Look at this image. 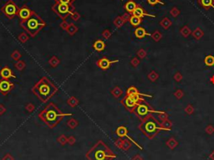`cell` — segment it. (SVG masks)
Instances as JSON below:
<instances>
[{
    "mask_svg": "<svg viewBox=\"0 0 214 160\" xmlns=\"http://www.w3.org/2000/svg\"><path fill=\"white\" fill-rule=\"evenodd\" d=\"M72 116L71 113H63L53 103L48 105L39 114V118L50 128H54L56 125L61 122L65 116Z\"/></svg>",
    "mask_w": 214,
    "mask_h": 160,
    "instance_id": "1",
    "label": "cell"
},
{
    "mask_svg": "<svg viewBox=\"0 0 214 160\" xmlns=\"http://www.w3.org/2000/svg\"><path fill=\"white\" fill-rule=\"evenodd\" d=\"M32 91L41 102H46L56 93L58 88L47 77H43L33 87Z\"/></svg>",
    "mask_w": 214,
    "mask_h": 160,
    "instance_id": "2",
    "label": "cell"
},
{
    "mask_svg": "<svg viewBox=\"0 0 214 160\" xmlns=\"http://www.w3.org/2000/svg\"><path fill=\"white\" fill-rule=\"evenodd\" d=\"M85 156L88 160H113L116 158L115 153L101 140L93 146Z\"/></svg>",
    "mask_w": 214,
    "mask_h": 160,
    "instance_id": "3",
    "label": "cell"
},
{
    "mask_svg": "<svg viewBox=\"0 0 214 160\" xmlns=\"http://www.w3.org/2000/svg\"><path fill=\"white\" fill-rule=\"evenodd\" d=\"M139 129L146 137L150 139L155 138L160 131H166V129L162 127V123L152 115H150L146 119L141 121Z\"/></svg>",
    "mask_w": 214,
    "mask_h": 160,
    "instance_id": "4",
    "label": "cell"
},
{
    "mask_svg": "<svg viewBox=\"0 0 214 160\" xmlns=\"http://www.w3.org/2000/svg\"><path fill=\"white\" fill-rule=\"evenodd\" d=\"M22 24L25 29L33 36L35 35L43 26V23L35 15H32L30 19H26Z\"/></svg>",
    "mask_w": 214,
    "mask_h": 160,
    "instance_id": "5",
    "label": "cell"
},
{
    "mask_svg": "<svg viewBox=\"0 0 214 160\" xmlns=\"http://www.w3.org/2000/svg\"><path fill=\"white\" fill-rule=\"evenodd\" d=\"M136 116H138L139 119L140 121H143L144 119H146L147 116H149L150 115H151V113H157V114H160L162 113V112H157V111H155L153 110L150 105L147 104L145 102H140L137 104V106L136 107V108L133 112Z\"/></svg>",
    "mask_w": 214,
    "mask_h": 160,
    "instance_id": "6",
    "label": "cell"
},
{
    "mask_svg": "<svg viewBox=\"0 0 214 160\" xmlns=\"http://www.w3.org/2000/svg\"><path fill=\"white\" fill-rule=\"evenodd\" d=\"M121 102H122V104L124 105V107H126V109L130 111V112H134L136 107L138 104V102H136L131 96H127V95L124 97V99L122 100Z\"/></svg>",
    "mask_w": 214,
    "mask_h": 160,
    "instance_id": "7",
    "label": "cell"
},
{
    "mask_svg": "<svg viewBox=\"0 0 214 160\" xmlns=\"http://www.w3.org/2000/svg\"><path fill=\"white\" fill-rule=\"evenodd\" d=\"M116 135L119 136L120 138H124V137H126L127 138L131 143H133L135 145H136L140 149H142V148H141V146H140L133 138H131L129 135H128V130H127V128H126V127H124V126H120V127H119L118 128L116 129Z\"/></svg>",
    "mask_w": 214,
    "mask_h": 160,
    "instance_id": "8",
    "label": "cell"
},
{
    "mask_svg": "<svg viewBox=\"0 0 214 160\" xmlns=\"http://www.w3.org/2000/svg\"><path fill=\"white\" fill-rule=\"evenodd\" d=\"M14 85L8 80L3 79L2 80H0V91L3 95H6L8 92H9L14 88Z\"/></svg>",
    "mask_w": 214,
    "mask_h": 160,
    "instance_id": "9",
    "label": "cell"
},
{
    "mask_svg": "<svg viewBox=\"0 0 214 160\" xmlns=\"http://www.w3.org/2000/svg\"><path fill=\"white\" fill-rule=\"evenodd\" d=\"M17 10H18V8L16 7V5L14 4L13 3H8L3 8V11L4 12V14L8 17H13L14 15H16Z\"/></svg>",
    "mask_w": 214,
    "mask_h": 160,
    "instance_id": "10",
    "label": "cell"
},
{
    "mask_svg": "<svg viewBox=\"0 0 214 160\" xmlns=\"http://www.w3.org/2000/svg\"><path fill=\"white\" fill-rule=\"evenodd\" d=\"M118 60H110L109 59L107 58H102L100 60H99L97 61V66H99L100 69L102 70H107L110 68L111 64H114V63H116L118 62Z\"/></svg>",
    "mask_w": 214,
    "mask_h": 160,
    "instance_id": "11",
    "label": "cell"
},
{
    "mask_svg": "<svg viewBox=\"0 0 214 160\" xmlns=\"http://www.w3.org/2000/svg\"><path fill=\"white\" fill-rule=\"evenodd\" d=\"M0 75H1V77L3 79V80H8V79H9V78H16V76H15L13 74L12 72V71L7 67V66H5L4 68H3L2 70H1V71H0Z\"/></svg>",
    "mask_w": 214,
    "mask_h": 160,
    "instance_id": "12",
    "label": "cell"
},
{
    "mask_svg": "<svg viewBox=\"0 0 214 160\" xmlns=\"http://www.w3.org/2000/svg\"><path fill=\"white\" fill-rule=\"evenodd\" d=\"M116 144L120 148L123 149L124 151H127L131 148V143L130 142V140H122V139H119L116 141Z\"/></svg>",
    "mask_w": 214,
    "mask_h": 160,
    "instance_id": "13",
    "label": "cell"
},
{
    "mask_svg": "<svg viewBox=\"0 0 214 160\" xmlns=\"http://www.w3.org/2000/svg\"><path fill=\"white\" fill-rule=\"evenodd\" d=\"M19 17L22 19L26 20V19H30V17H31V11H30L29 8H21L19 10Z\"/></svg>",
    "mask_w": 214,
    "mask_h": 160,
    "instance_id": "14",
    "label": "cell"
},
{
    "mask_svg": "<svg viewBox=\"0 0 214 160\" xmlns=\"http://www.w3.org/2000/svg\"><path fill=\"white\" fill-rule=\"evenodd\" d=\"M133 15H135V16H137V17H139V18H142L143 16H149V17H154L155 18L156 16L155 15H150V14H147L144 10H143V8H141L140 7H136V8L135 9V11L132 13Z\"/></svg>",
    "mask_w": 214,
    "mask_h": 160,
    "instance_id": "15",
    "label": "cell"
},
{
    "mask_svg": "<svg viewBox=\"0 0 214 160\" xmlns=\"http://www.w3.org/2000/svg\"><path fill=\"white\" fill-rule=\"evenodd\" d=\"M135 35L138 39H143L144 37H146L147 35H150V34H148L147 32L145 30V29L139 27V28H137L135 30Z\"/></svg>",
    "mask_w": 214,
    "mask_h": 160,
    "instance_id": "16",
    "label": "cell"
},
{
    "mask_svg": "<svg viewBox=\"0 0 214 160\" xmlns=\"http://www.w3.org/2000/svg\"><path fill=\"white\" fill-rule=\"evenodd\" d=\"M58 13L61 15H65L67 13H69V5L65 3H59L57 7Z\"/></svg>",
    "mask_w": 214,
    "mask_h": 160,
    "instance_id": "17",
    "label": "cell"
},
{
    "mask_svg": "<svg viewBox=\"0 0 214 160\" xmlns=\"http://www.w3.org/2000/svg\"><path fill=\"white\" fill-rule=\"evenodd\" d=\"M93 47L94 49L97 51H102L105 50V44L104 43L102 40H97L96 41L94 44H93Z\"/></svg>",
    "mask_w": 214,
    "mask_h": 160,
    "instance_id": "18",
    "label": "cell"
},
{
    "mask_svg": "<svg viewBox=\"0 0 214 160\" xmlns=\"http://www.w3.org/2000/svg\"><path fill=\"white\" fill-rule=\"evenodd\" d=\"M136 3L135 2H133V1H129V2H127L126 4V11L127 12H129V13H133L134 11H135V9L136 8Z\"/></svg>",
    "mask_w": 214,
    "mask_h": 160,
    "instance_id": "19",
    "label": "cell"
},
{
    "mask_svg": "<svg viewBox=\"0 0 214 160\" xmlns=\"http://www.w3.org/2000/svg\"><path fill=\"white\" fill-rule=\"evenodd\" d=\"M167 146L170 148V149H174L175 148H177L178 145V142L174 138H171L167 140Z\"/></svg>",
    "mask_w": 214,
    "mask_h": 160,
    "instance_id": "20",
    "label": "cell"
},
{
    "mask_svg": "<svg viewBox=\"0 0 214 160\" xmlns=\"http://www.w3.org/2000/svg\"><path fill=\"white\" fill-rule=\"evenodd\" d=\"M130 23L131 24L133 25V26H138L141 23V19L137 17V16H135V15H132L131 18H130Z\"/></svg>",
    "mask_w": 214,
    "mask_h": 160,
    "instance_id": "21",
    "label": "cell"
},
{
    "mask_svg": "<svg viewBox=\"0 0 214 160\" xmlns=\"http://www.w3.org/2000/svg\"><path fill=\"white\" fill-rule=\"evenodd\" d=\"M214 0H200V3H201V5L204 8H209L212 7L214 8V4H213Z\"/></svg>",
    "mask_w": 214,
    "mask_h": 160,
    "instance_id": "22",
    "label": "cell"
},
{
    "mask_svg": "<svg viewBox=\"0 0 214 160\" xmlns=\"http://www.w3.org/2000/svg\"><path fill=\"white\" fill-rule=\"evenodd\" d=\"M205 65L207 66H214V56L213 55H207L204 60Z\"/></svg>",
    "mask_w": 214,
    "mask_h": 160,
    "instance_id": "23",
    "label": "cell"
},
{
    "mask_svg": "<svg viewBox=\"0 0 214 160\" xmlns=\"http://www.w3.org/2000/svg\"><path fill=\"white\" fill-rule=\"evenodd\" d=\"M140 92L138 91V90L135 87H131L128 88L127 91H126V95L127 96H134V95H137Z\"/></svg>",
    "mask_w": 214,
    "mask_h": 160,
    "instance_id": "24",
    "label": "cell"
},
{
    "mask_svg": "<svg viewBox=\"0 0 214 160\" xmlns=\"http://www.w3.org/2000/svg\"><path fill=\"white\" fill-rule=\"evenodd\" d=\"M171 126H172V123H171L168 119L166 120V121H163L162 123V127L166 129V131H170L171 129Z\"/></svg>",
    "mask_w": 214,
    "mask_h": 160,
    "instance_id": "25",
    "label": "cell"
},
{
    "mask_svg": "<svg viewBox=\"0 0 214 160\" xmlns=\"http://www.w3.org/2000/svg\"><path fill=\"white\" fill-rule=\"evenodd\" d=\"M158 118L161 120V121H166V120H167V118H168V115L166 113V112H162V113H160L159 115H158Z\"/></svg>",
    "mask_w": 214,
    "mask_h": 160,
    "instance_id": "26",
    "label": "cell"
},
{
    "mask_svg": "<svg viewBox=\"0 0 214 160\" xmlns=\"http://www.w3.org/2000/svg\"><path fill=\"white\" fill-rule=\"evenodd\" d=\"M147 2L151 4V5H155L156 3H161V4H164V3H162L161 0H147Z\"/></svg>",
    "mask_w": 214,
    "mask_h": 160,
    "instance_id": "27",
    "label": "cell"
},
{
    "mask_svg": "<svg viewBox=\"0 0 214 160\" xmlns=\"http://www.w3.org/2000/svg\"><path fill=\"white\" fill-rule=\"evenodd\" d=\"M206 132L209 135H212L214 132V127L212 125H209V126H207V128H206Z\"/></svg>",
    "mask_w": 214,
    "mask_h": 160,
    "instance_id": "28",
    "label": "cell"
},
{
    "mask_svg": "<svg viewBox=\"0 0 214 160\" xmlns=\"http://www.w3.org/2000/svg\"><path fill=\"white\" fill-rule=\"evenodd\" d=\"M58 141H59V143L62 144V145H64L65 143H66L67 141H68V139H67L65 136H61L60 138H59V139H58Z\"/></svg>",
    "mask_w": 214,
    "mask_h": 160,
    "instance_id": "29",
    "label": "cell"
},
{
    "mask_svg": "<svg viewBox=\"0 0 214 160\" xmlns=\"http://www.w3.org/2000/svg\"><path fill=\"white\" fill-rule=\"evenodd\" d=\"M3 160H14V158L10 155V154H6L3 158Z\"/></svg>",
    "mask_w": 214,
    "mask_h": 160,
    "instance_id": "30",
    "label": "cell"
},
{
    "mask_svg": "<svg viewBox=\"0 0 214 160\" xmlns=\"http://www.w3.org/2000/svg\"><path fill=\"white\" fill-rule=\"evenodd\" d=\"M132 160H143V159L140 157V155H136V156H135V157L133 158Z\"/></svg>",
    "mask_w": 214,
    "mask_h": 160,
    "instance_id": "31",
    "label": "cell"
},
{
    "mask_svg": "<svg viewBox=\"0 0 214 160\" xmlns=\"http://www.w3.org/2000/svg\"><path fill=\"white\" fill-rule=\"evenodd\" d=\"M59 1L60 3H65V4H68L70 2V0H59Z\"/></svg>",
    "mask_w": 214,
    "mask_h": 160,
    "instance_id": "32",
    "label": "cell"
},
{
    "mask_svg": "<svg viewBox=\"0 0 214 160\" xmlns=\"http://www.w3.org/2000/svg\"><path fill=\"white\" fill-rule=\"evenodd\" d=\"M68 142H69L70 144H73V143H74V138H72V137H71V138H69V139H68Z\"/></svg>",
    "mask_w": 214,
    "mask_h": 160,
    "instance_id": "33",
    "label": "cell"
},
{
    "mask_svg": "<svg viewBox=\"0 0 214 160\" xmlns=\"http://www.w3.org/2000/svg\"><path fill=\"white\" fill-rule=\"evenodd\" d=\"M209 158H210L212 160H214V151H213V153L210 154Z\"/></svg>",
    "mask_w": 214,
    "mask_h": 160,
    "instance_id": "34",
    "label": "cell"
}]
</instances>
